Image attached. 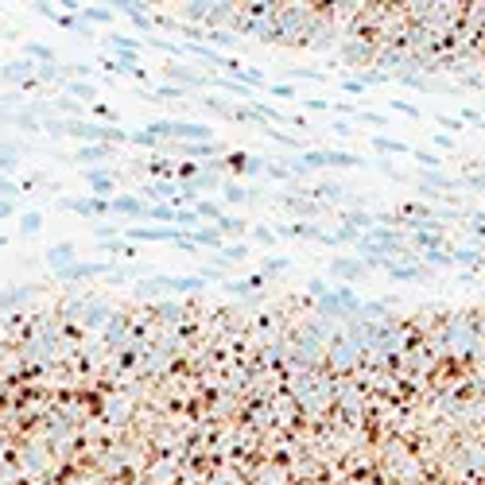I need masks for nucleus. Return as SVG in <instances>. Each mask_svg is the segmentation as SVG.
<instances>
[{
    "mask_svg": "<svg viewBox=\"0 0 485 485\" xmlns=\"http://www.w3.org/2000/svg\"><path fill=\"white\" fill-rule=\"evenodd\" d=\"M47 264L55 268V272H59V268H70L74 264V245H55V249H47Z\"/></svg>",
    "mask_w": 485,
    "mask_h": 485,
    "instance_id": "1a4fd4ad",
    "label": "nucleus"
},
{
    "mask_svg": "<svg viewBox=\"0 0 485 485\" xmlns=\"http://www.w3.org/2000/svg\"><path fill=\"white\" fill-rule=\"evenodd\" d=\"M191 245H210V249H221V233L214 226H202L191 233Z\"/></svg>",
    "mask_w": 485,
    "mask_h": 485,
    "instance_id": "ddd939ff",
    "label": "nucleus"
},
{
    "mask_svg": "<svg viewBox=\"0 0 485 485\" xmlns=\"http://www.w3.org/2000/svg\"><path fill=\"white\" fill-rule=\"evenodd\" d=\"M252 194H257L252 186H237V183H226V186H221V198H226V202H249Z\"/></svg>",
    "mask_w": 485,
    "mask_h": 485,
    "instance_id": "f3484780",
    "label": "nucleus"
},
{
    "mask_svg": "<svg viewBox=\"0 0 485 485\" xmlns=\"http://www.w3.org/2000/svg\"><path fill=\"white\" fill-rule=\"evenodd\" d=\"M20 229H24V233H39V229H43V214H39V210H24V214H20Z\"/></svg>",
    "mask_w": 485,
    "mask_h": 485,
    "instance_id": "a211bd4d",
    "label": "nucleus"
},
{
    "mask_svg": "<svg viewBox=\"0 0 485 485\" xmlns=\"http://www.w3.org/2000/svg\"><path fill=\"white\" fill-rule=\"evenodd\" d=\"M221 257H226V260H245V257H249V245H221Z\"/></svg>",
    "mask_w": 485,
    "mask_h": 485,
    "instance_id": "4be33fe9",
    "label": "nucleus"
},
{
    "mask_svg": "<svg viewBox=\"0 0 485 485\" xmlns=\"http://www.w3.org/2000/svg\"><path fill=\"white\" fill-rule=\"evenodd\" d=\"M86 186L93 191V198H105V194H113V175H105V171H82Z\"/></svg>",
    "mask_w": 485,
    "mask_h": 485,
    "instance_id": "6e6552de",
    "label": "nucleus"
},
{
    "mask_svg": "<svg viewBox=\"0 0 485 485\" xmlns=\"http://www.w3.org/2000/svg\"><path fill=\"white\" fill-rule=\"evenodd\" d=\"M109 214H121V218H148V206L132 194H113L109 198Z\"/></svg>",
    "mask_w": 485,
    "mask_h": 485,
    "instance_id": "39448f33",
    "label": "nucleus"
},
{
    "mask_svg": "<svg viewBox=\"0 0 485 485\" xmlns=\"http://www.w3.org/2000/svg\"><path fill=\"white\" fill-rule=\"evenodd\" d=\"M257 284H260L257 276H252V280H233V284H226V292H233V295H245V292H249V287H257Z\"/></svg>",
    "mask_w": 485,
    "mask_h": 485,
    "instance_id": "393cba45",
    "label": "nucleus"
},
{
    "mask_svg": "<svg viewBox=\"0 0 485 485\" xmlns=\"http://www.w3.org/2000/svg\"><path fill=\"white\" fill-rule=\"evenodd\" d=\"M50 132H67V136H82V140H128L132 132L113 125H82V121H70V125H50Z\"/></svg>",
    "mask_w": 485,
    "mask_h": 485,
    "instance_id": "f03ea898",
    "label": "nucleus"
},
{
    "mask_svg": "<svg viewBox=\"0 0 485 485\" xmlns=\"http://www.w3.org/2000/svg\"><path fill=\"white\" fill-rule=\"evenodd\" d=\"M16 156L20 151L12 144H0V168H16Z\"/></svg>",
    "mask_w": 485,
    "mask_h": 485,
    "instance_id": "b1692460",
    "label": "nucleus"
},
{
    "mask_svg": "<svg viewBox=\"0 0 485 485\" xmlns=\"http://www.w3.org/2000/svg\"><path fill=\"white\" fill-rule=\"evenodd\" d=\"M144 132L156 136V140H163V136H191V140H198V144H210L214 128H210V125H194V121H156V125H148Z\"/></svg>",
    "mask_w": 485,
    "mask_h": 485,
    "instance_id": "f257e3e1",
    "label": "nucleus"
},
{
    "mask_svg": "<svg viewBox=\"0 0 485 485\" xmlns=\"http://www.w3.org/2000/svg\"><path fill=\"white\" fill-rule=\"evenodd\" d=\"M125 237H132V241H175L191 249V237H179L175 226H128Z\"/></svg>",
    "mask_w": 485,
    "mask_h": 485,
    "instance_id": "7ed1b4c3",
    "label": "nucleus"
},
{
    "mask_svg": "<svg viewBox=\"0 0 485 485\" xmlns=\"http://www.w3.org/2000/svg\"><path fill=\"white\" fill-rule=\"evenodd\" d=\"M179 194V186H168V183H151V186H144V198H175Z\"/></svg>",
    "mask_w": 485,
    "mask_h": 485,
    "instance_id": "aec40b11",
    "label": "nucleus"
},
{
    "mask_svg": "<svg viewBox=\"0 0 485 485\" xmlns=\"http://www.w3.org/2000/svg\"><path fill=\"white\" fill-rule=\"evenodd\" d=\"M70 93H78V97H93V86H78V82H70Z\"/></svg>",
    "mask_w": 485,
    "mask_h": 485,
    "instance_id": "c756f323",
    "label": "nucleus"
},
{
    "mask_svg": "<svg viewBox=\"0 0 485 485\" xmlns=\"http://www.w3.org/2000/svg\"><path fill=\"white\" fill-rule=\"evenodd\" d=\"M257 241L260 245H272V241H276V233H272V229H257Z\"/></svg>",
    "mask_w": 485,
    "mask_h": 485,
    "instance_id": "7c9ffc66",
    "label": "nucleus"
},
{
    "mask_svg": "<svg viewBox=\"0 0 485 485\" xmlns=\"http://www.w3.org/2000/svg\"><path fill=\"white\" fill-rule=\"evenodd\" d=\"M86 20H97V24H109L113 20V8H105V4H86V8H78Z\"/></svg>",
    "mask_w": 485,
    "mask_h": 485,
    "instance_id": "6ab92c4d",
    "label": "nucleus"
},
{
    "mask_svg": "<svg viewBox=\"0 0 485 485\" xmlns=\"http://www.w3.org/2000/svg\"><path fill=\"white\" fill-rule=\"evenodd\" d=\"M109 156H113L109 144H93V148H78V151H74L78 163H97V159H109Z\"/></svg>",
    "mask_w": 485,
    "mask_h": 485,
    "instance_id": "9b49d317",
    "label": "nucleus"
},
{
    "mask_svg": "<svg viewBox=\"0 0 485 485\" xmlns=\"http://www.w3.org/2000/svg\"><path fill=\"white\" fill-rule=\"evenodd\" d=\"M35 67L32 62H8V67H0V78H8V82H20V78H32Z\"/></svg>",
    "mask_w": 485,
    "mask_h": 485,
    "instance_id": "4468645a",
    "label": "nucleus"
},
{
    "mask_svg": "<svg viewBox=\"0 0 485 485\" xmlns=\"http://www.w3.org/2000/svg\"><path fill=\"white\" fill-rule=\"evenodd\" d=\"M27 292H8V295H0V307H12V303H20Z\"/></svg>",
    "mask_w": 485,
    "mask_h": 485,
    "instance_id": "bb28decb",
    "label": "nucleus"
},
{
    "mask_svg": "<svg viewBox=\"0 0 485 485\" xmlns=\"http://www.w3.org/2000/svg\"><path fill=\"white\" fill-rule=\"evenodd\" d=\"M55 109H67V113H82V105H78V101H70V97H67V101L59 97V105H55Z\"/></svg>",
    "mask_w": 485,
    "mask_h": 485,
    "instance_id": "c85d7f7f",
    "label": "nucleus"
},
{
    "mask_svg": "<svg viewBox=\"0 0 485 485\" xmlns=\"http://www.w3.org/2000/svg\"><path fill=\"white\" fill-rule=\"evenodd\" d=\"M97 272H105V264H90V260H74L70 268H59L55 276L59 280H86V276H97Z\"/></svg>",
    "mask_w": 485,
    "mask_h": 485,
    "instance_id": "0eeeda50",
    "label": "nucleus"
},
{
    "mask_svg": "<svg viewBox=\"0 0 485 485\" xmlns=\"http://www.w3.org/2000/svg\"><path fill=\"white\" fill-rule=\"evenodd\" d=\"M0 245H4V237H0Z\"/></svg>",
    "mask_w": 485,
    "mask_h": 485,
    "instance_id": "72a5a7b5",
    "label": "nucleus"
},
{
    "mask_svg": "<svg viewBox=\"0 0 485 485\" xmlns=\"http://www.w3.org/2000/svg\"><path fill=\"white\" fill-rule=\"evenodd\" d=\"M67 210L86 214V218H97V214H109V198H67Z\"/></svg>",
    "mask_w": 485,
    "mask_h": 485,
    "instance_id": "423d86ee",
    "label": "nucleus"
},
{
    "mask_svg": "<svg viewBox=\"0 0 485 485\" xmlns=\"http://www.w3.org/2000/svg\"><path fill=\"white\" fill-rule=\"evenodd\" d=\"M12 214H16V206H12L8 198H4V202H0V218H12Z\"/></svg>",
    "mask_w": 485,
    "mask_h": 485,
    "instance_id": "473e14b6",
    "label": "nucleus"
},
{
    "mask_svg": "<svg viewBox=\"0 0 485 485\" xmlns=\"http://www.w3.org/2000/svg\"><path fill=\"white\" fill-rule=\"evenodd\" d=\"M310 168H334V163H357L353 156H334V151H315V156H307Z\"/></svg>",
    "mask_w": 485,
    "mask_h": 485,
    "instance_id": "f8f14e48",
    "label": "nucleus"
},
{
    "mask_svg": "<svg viewBox=\"0 0 485 485\" xmlns=\"http://www.w3.org/2000/svg\"><path fill=\"white\" fill-rule=\"evenodd\" d=\"M0 194H4V198H16V183H12V179H4V175H0Z\"/></svg>",
    "mask_w": 485,
    "mask_h": 485,
    "instance_id": "a878e982",
    "label": "nucleus"
},
{
    "mask_svg": "<svg viewBox=\"0 0 485 485\" xmlns=\"http://www.w3.org/2000/svg\"><path fill=\"white\" fill-rule=\"evenodd\" d=\"M194 214H198V218H214V221H218L221 218V206H218V202H198Z\"/></svg>",
    "mask_w": 485,
    "mask_h": 485,
    "instance_id": "5701e85b",
    "label": "nucleus"
},
{
    "mask_svg": "<svg viewBox=\"0 0 485 485\" xmlns=\"http://www.w3.org/2000/svg\"><path fill=\"white\" fill-rule=\"evenodd\" d=\"M50 20H55L59 27H78V20H74V16H50Z\"/></svg>",
    "mask_w": 485,
    "mask_h": 485,
    "instance_id": "2f4dec72",
    "label": "nucleus"
},
{
    "mask_svg": "<svg viewBox=\"0 0 485 485\" xmlns=\"http://www.w3.org/2000/svg\"><path fill=\"white\" fill-rule=\"evenodd\" d=\"M109 43H113V50L125 55V59H132L136 50H140V39H132V35H109Z\"/></svg>",
    "mask_w": 485,
    "mask_h": 485,
    "instance_id": "dca6fc26",
    "label": "nucleus"
},
{
    "mask_svg": "<svg viewBox=\"0 0 485 485\" xmlns=\"http://www.w3.org/2000/svg\"><path fill=\"white\" fill-rule=\"evenodd\" d=\"M226 163L233 171H241V175H257V171L264 168V159H257V156H229Z\"/></svg>",
    "mask_w": 485,
    "mask_h": 485,
    "instance_id": "9d476101",
    "label": "nucleus"
},
{
    "mask_svg": "<svg viewBox=\"0 0 485 485\" xmlns=\"http://www.w3.org/2000/svg\"><path fill=\"white\" fill-rule=\"evenodd\" d=\"M202 292L206 287V276H159V280H148L140 284V292Z\"/></svg>",
    "mask_w": 485,
    "mask_h": 485,
    "instance_id": "20e7f679",
    "label": "nucleus"
},
{
    "mask_svg": "<svg viewBox=\"0 0 485 485\" xmlns=\"http://www.w3.org/2000/svg\"><path fill=\"white\" fill-rule=\"evenodd\" d=\"M214 229H218V233H241L245 221H241V218H226V214H221V218L214 221Z\"/></svg>",
    "mask_w": 485,
    "mask_h": 485,
    "instance_id": "412c9836",
    "label": "nucleus"
},
{
    "mask_svg": "<svg viewBox=\"0 0 485 485\" xmlns=\"http://www.w3.org/2000/svg\"><path fill=\"white\" fill-rule=\"evenodd\" d=\"M284 264H287L284 257H280V260H276V257H268V260H264V272H280V268H284Z\"/></svg>",
    "mask_w": 485,
    "mask_h": 485,
    "instance_id": "cd10ccee",
    "label": "nucleus"
},
{
    "mask_svg": "<svg viewBox=\"0 0 485 485\" xmlns=\"http://www.w3.org/2000/svg\"><path fill=\"white\" fill-rule=\"evenodd\" d=\"M24 55H27V59H39L43 67H55V50H50L47 43H27Z\"/></svg>",
    "mask_w": 485,
    "mask_h": 485,
    "instance_id": "2eb2a0df",
    "label": "nucleus"
}]
</instances>
